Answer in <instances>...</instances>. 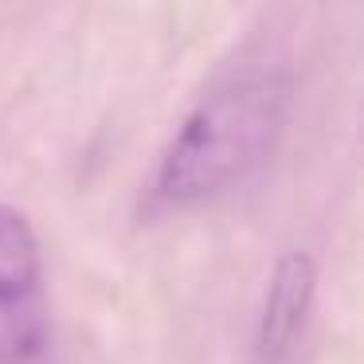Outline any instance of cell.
Listing matches in <instances>:
<instances>
[{"mask_svg": "<svg viewBox=\"0 0 364 364\" xmlns=\"http://www.w3.org/2000/svg\"><path fill=\"white\" fill-rule=\"evenodd\" d=\"M290 79L251 67L220 79L181 118L153 173V196L168 208H196L223 196L274 149L286 122Z\"/></svg>", "mask_w": 364, "mask_h": 364, "instance_id": "6da1fadb", "label": "cell"}, {"mask_svg": "<svg viewBox=\"0 0 364 364\" xmlns=\"http://www.w3.org/2000/svg\"><path fill=\"white\" fill-rule=\"evenodd\" d=\"M317 262L306 251H286L262 290L247 364H301L314 321Z\"/></svg>", "mask_w": 364, "mask_h": 364, "instance_id": "3957f363", "label": "cell"}, {"mask_svg": "<svg viewBox=\"0 0 364 364\" xmlns=\"http://www.w3.org/2000/svg\"><path fill=\"white\" fill-rule=\"evenodd\" d=\"M51 345L43 255L20 208L0 200V364H36Z\"/></svg>", "mask_w": 364, "mask_h": 364, "instance_id": "7a4b0ae2", "label": "cell"}]
</instances>
